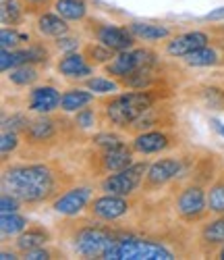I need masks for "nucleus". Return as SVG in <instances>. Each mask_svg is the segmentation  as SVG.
<instances>
[{"instance_id":"nucleus-1","label":"nucleus","mask_w":224,"mask_h":260,"mask_svg":"<svg viewBox=\"0 0 224 260\" xmlns=\"http://www.w3.org/2000/svg\"><path fill=\"white\" fill-rule=\"evenodd\" d=\"M77 177L66 171L58 158L25 160L19 165H3V187L15 193L27 206H40L56 200L62 191L73 187Z\"/></svg>"},{"instance_id":"nucleus-2","label":"nucleus","mask_w":224,"mask_h":260,"mask_svg":"<svg viewBox=\"0 0 224 260\" xmlns=\"http://www.w3.org/2000/svg\"><path fill=\"white\" fill-rule=\"evenodd\" d=\"M64 115L50 113V115H38L35 119H31L25 134L21 136L23 150L19 152V156L23 160L48 158L60 146L77 142L83 129H79L75 119H69Z\"/></svg>"},{"instance_id":"nucleus-3","label":"nucleus","mask_w":224,"mask_h":260,"mask_svg":"<svg viewBox=\"0 0 224 260\" xmlns=\"http://www.w3.org/2000/svg\"><path fill=\"white\" fill-rule=\"evenodd\" d=\"M172 98L170 85H154L145 90H129L123 94H110V98H102L98 104L100 108V123L125 132L129 125L135 123L145 111L156 106L162 100Z\"/></svg>"},{"instance_id":"nucleus-4","label":"nucleus","mask_w":224,"mask_h":260,"mask_svg":"<svg viewBox=\"0 0 224 260\" xmlns=\"http://www.w3.org/2000/svg\"><path fill=\"white\" fill-rule=\"evenodd\" d=\"M58 233L77 256L104 258L106 252L119 242L121 227L119 223H104L94 216H89V219L66 216V221L58 223Z\"/></svg>"},{"instance_id":"nucleus-5","label":"nucleus","mask_w":224,"mask_h":260,"mask_svg":"<svg viewBox=\"0 0 224 260\" xmlns=\"http://www.w3.org/2000/svg\"><path fill=\"white\" fill-rule=\"evenodd\" d=\"M185 252L156 233H139L121 227L119 242L106 252V260H172Z\"/></svg>"},{"instance_id":"nucleus-6","label":"nucleus","mask_w":224,"mask_h":260,"mask_svg":"<svg viewBox=\"0 0 224 260\" xmlns=\"http://www.w3.org/2000/svg\"><path fill=\"white\" fill-rule=\"evenodd\" d=\"M133 156H135V150H133L131 142H123L110 148H89L85 152L83 165L85 171L89 173V177L94 179H102L110 173H117L127 169L129 165H133Z\"/></svg>"},{"instance_id":"nucleus-7","label":"nucleus","mask_w":224,"mask_h":260,"mask_svg":"<svg viewBox=\"0 0 224 260\" xmlns=\"http://www.w3.org/2000/svg\"><path fill=\"white\" fill-rule=\"evenodd\" d=\"M176 193H174V214L176 219L185 225H195L204 223L212 214L208 208V187L197 181H185L176 183Z\"/></svg>"},{"instance_id":"nucleus-8","label":"nucleus","mask_w":224,"mask_h":260,"mask_svg":"<svg viewBox=\"0 0 224 260\" xmlns=\"http://www.w3.org/2000/svg\"><path fill=\"white\" fill-rule=\"evenodd\" d=\"M191 167V158L181 154V156H164L150 162L147 173L143 177L141 183V193H152V191H158L170 183H176L185 177V173Z\"/></svg>"},{"instance_id":"nucleus-9","label":"nucleus","mask_w":224,"mask_h":260,"mask_svg":"<svg viewBox=\"0 0 224 260\" xmlns=\"http://www.w3.org/2000/svg\"><path fill=\"white\" fill-rule=\"evenodd\" d=\"M83 29L96 42H100V44L117 50V52L135 48V44H137V38L127 29V25H115V23H108V21H102L98 17H87L83 21Z\"/></svg>"},{"instance_id":"nucleus-10","label":"nucleus","mask_w":224,"mask_h":260,"mask_svg":"<svg viewBox=\"0 0 224 260\" xmlns=\"http://www.w3.org/2000/svg\"><path fill=\"white\" fill-rule=\"evenodd\" d=\"M156 62H160V54L154 48L143 46V48H129V50L119 52L110 62H106L102 69L106 75L115 77L119 81V79L137 73L139 69L150 67V64H156Z\"/></svg>"},{"instance_id":"nucleus-11","label":"nucleus","mask_w":224,"mask_h":260,"mask_svg":"<svg viewBox=\"0 0 224 260\" xmlns=\"http://www.w3.org/2000/svg\"><path fill=\"white\" fill-rule=\"evenodd\" d=\"M147 167H150L147 160L133 162L123 171L102 177L98 187L106 193H117V196H135L137 191H141V183L147 173Z\"/></svg>"},{"instance_id":"nucleus-12","label":"nucleus","mask_w":224,"mask_h":260,"mask_svg":"<svg viewBox=\"0 0 224 260\" xmlns=\"http://www.w3.org/2000/svg\"><path fill=\"white\" fill-rule=\"evenodd\" d=\"M222 31H224V25L212 27V29H191V31L176 34L164 42V54L168 58H185L187 54L212 44L214 38L220 36Z\"/></svg>"},{"instance_id":"nucleus-13","label":"nucleus","mask_w":224,"mask_h":260,"mask_svg":"<svg viewBox=\"0 0 224 260\" xmlns=\"http://www.w3.org/2000/svg\"><path fill=\"white\" fill-rule=\"evenodd\" d=\"M135 208V200L133 196H117V193H102V196H94L89 202L85 214L94 216L104 223H119L121 219Z\"/></svg>"},{"instance_id":"nucleus-14","label":"nucleus","mask_w":224,"mask_h":260,"mask_svg":"<svg viewBox=\"0 0 224 260\" xmlns=\"http://www.w3.org/2000/svg\"><path fill=\"white\" fill-rule=\"evenodd\" d=\"M50 58H52V48L46 46L40 40H33V42H29V44L15 48V50L3 48V52H0V69H3V73H7L15 67H21V64H38V67H46V64L50 62Z\"/></svg>"},{"instance_id":"nucleus-15","label":"nucleus","mask_w":224,"mask_h":260,"mask_svg":"<svg viewBox=\"0 0 224 260\" xmlns=\"http://www.w3.org/2000/svg\"><path fill=\"white\" fill-rule=\"evenodd\" d=\"M135 154L141 156H152V154H160L168 152L181 146V136L172 129H150V132H141L137 136H133L131 142Z\"/></svg>"},{"instance_id":"nucleus-16","label":"nucleus","mask_w":224,"mask_h":260,"mask_svg":"<svg viewBox=\"0 0 224 260\" xmlns=\"http://www.w3.org/2000/svg\"><path fill=\"white\" fill-rule=\"evenodd\" d=\"M176 123H178V117L174 106H170L168 100H162L156 106H152L150 111H145L133 125H129L125 129V134L137 136L141 132H150V129H174Z\"/></svg>"},{"instance_id":"nucleus-17","label":"nucleus","mask_w":224,"mask_h":260,"mask_svg":"<svg viewBox=\"0 0 224 260\" xmlns=\"http://www.w3.org/2000/svg\"><path fill=\"white\" fill-rule=\"evenodd\" d=\"M94 198V187L92 185H79L75 183L66 191H62L56 200H52V210L62 216H79L87 210L89 202Z\"/></svg>"},{"instance_id":"nucleus-18","label":"nucleus","mask_w":224,"mask_h":260,"mask_svg":"<svg viewBox=\"0 0 224 260\" xmlns=\"http://www.w3.org/2000/svg\"><path fill=\"white\" fill-rule=\"evenodd\" d=\"M60 98H62V94L50 83L33 85L29 90V96H27V111H31L35 115L56 113L60 108Z\"/></svg>"},{"instance_id":"nucleus-19","label":"nucleus","mask_w":224,"mask_h":260,"mask_svg":"<svg viewBox=\"0 0 224 260\" xmlns=\"http://www.w3.org/2000/svg\"><path fill=\"white\" fill-rule=\"evenodd\" d=\"M224 246V214H214V219L206 221L197 235V250L204 256L216 254Z\"/></svg>"},{"instance_id":"nucleus-20","label":"nucleus","mask_w":224,"mask_h":260,"mask_svg":"<svg viewBox=\"0 0 224 260\" xmlns=\"http://www.w3.org/2000/svg\"><path fill=\"white\" fill-rule=\"evenodd\" d=\"M92 64L87 62V58L83 56L81 50H73V52H64L60 54V58L56 60V71L64 77V79H75V81H83L87 79V75H94Z\"/></svg>"},{"instance_id":"nucleus-21","label":"nucleus","mask_w":224,"mask_h":260,"mask_svg":"<svg viewBox=\"0 0 224 260\" xmlns=\"http://www.w3.org/2000/svg\"><path fill=\"white\" fill-rule=\"evenodd\" d=\"M50 242H52V231L48 227H44L40 223H29V227L23 233H19L15 237V250L19 252V256H23L25 252L48 246Z\"/></svg>"},{"instance_id":"nucleus-22","label":"nucleus","mask_w":224,"mask_h":260,"mask_svg":"<svg viewBox=\"0 0 224 260\" xmlns=\"http://www.w3.org/2000/svg\"><path fill=\"white\" fill-rule=\"evenodd\" d=\"M222 36H224V31L214 38L212 44L199 48V50H195L191 54H187L183 58V62L187 64V67H191V69H210V67H220V64H224L222 56H220V48H218L220 46L218 42H220Z\"/></svg>"},{"instance_id":"nucleus-23","label":"nucleus","mask_w":224,"mask_h":260,"mask_svg":"<svg viewBox=\"0 0 224 260\" xmlns=\"http://www.w3.org/2000/svg\"><path fill=\"white\" fill-rule=\"evenodd\" d=\"M35 31L42 36V38H60V36H66L71 34V25L69 21L64 17H60L56 11L50 13V11H44L40 15H35Z\"/></svg>"},{"instance_id":"nucleus-24","label":"nucleus","mask_w":224,"mask_h":260,"mask_svg":"<svg viewBox=\"0 0 224 260\" xmlns=\"http://www.w3.org/2000/svg\"><path fill=\"white\" fill-rule=\"evenodd\" d=\"M127 29L137 38V42H147V44L166 42L168 38H172L170 27L158 25V23H147V21H131V23H127Z\"/></svg>"},{"instance_id":"nucleus-25","label":"nucleus","mask_w":224,"mask_h":260,"mask_svg":"<svg viewBox=\"0 0 224 260\" xmlns=\"http://www.w3.org/2000/svg\"><path fill=\"white\" fill-rule=\"evenodd\" d=\"M193 98H197L206 108L224 113V88H218L214 83H197L189 90Z\"/></svg>"},{"instance_id":"nucleus-26","label":"nucleus","mask_w":224,"mask_h":260,"mask_svg":"<svg viewBox=\"0 0 224 260\" xmlns=\"http://www.w3.org/2000/svg\"><path fill=\"white\" fill-rule=\"evenodd\" d=\"M94 104V92L87 90V88H69L62 92L60 98V111L62 113H77L81 108Z\"/></svg>"},{"instance_id":"nucleus-27","label":"nucleus","mask_w":224,"mask_h":260,"mask_svg":"<svg viewBox=\"0 0 224 260\" xmlns=\"http://www.w3.org/2000/svg\"><path fill=\"white\" fill-rule=\"evenodd\" d=\"M52 9L60 17H64L69 23H83L87 19L89 3L87 0H54Z\"/></svg>"},{"instance_id":"nucleus-28","label":"nucleus","mask_w":224,"mask_h":260,"mask_svg":"<svg viewBox=\"0 0 224 260\" xmlns=\"http://www.w3.org/2000/svg\"><path fill=\"white\" fill-rule=\"evenodd\" d=\"M208 208L212 214H224V162H220L214 181L208 185Z\"/></svg>"},{"instance_id":"nucleus-29","label":"nucleus","mask_w":224,"mask_h":260,"mask_svg":"<svg viewBox=\"0 0 224 260\" xmlns=\"http://www.w3.org/2000/svg\"><path fill=\"white\" fill-rule=\"evenodd\" d=\"M81 52H83V56L87 58V62L92 64V67H104L106 62H110L119 54L117 50L100 44V42H87V44L81 46Z\"/></svg>"},{"instance_id":"nucleus-30","label":"nucleus","mask_w":224,"mask_h":260,"mask_svg":"<svg viewBox=\"0 0 224 260\" xmlns=\"http://www.w3.org/2000/svg\"><path fill=\"white\" fill-rule=\"evenodd\" d=\"M29 227V219L21 212H3L0 216V231L3 237H17Z\"/></svg>"},{"instance_id":"nucleus-31","label":"nucleus","mask_w":224,"mask_h":260,"mask_svg":"<svg viewBox=\"0 0 224 260\" xmlns=\"http://www.w3.org/2000/svg\"><path fill=\"white\" fill-rule=\"evenodd\" d=\"M9 81L17 88H33V83H38L40 79V71L38 64H21V67H15L11 71H7Z\"/></svg>"},{"instance_id":"nucleus-32","label":"nucleus","mask_w":224,"mask_h":260,"mask_svg":"<svg viewBox=\"0 0 224 260\" xmlns=\"http://www.w3.org/2000/svg\"><path fill=\"white\" fill-rule=\"evenodd\" d=\"M25 7L21 0H3V9H0V21L5 27H17L23 23L25 19Z\"/></svg>"},{"instance_id":"nucleus-33","label":"nucleus","mask_w":224,"mask_h":260,"mask_svg":"<svg viewBox=\"0 0 224 260\" xmlns=\"http://www.w3.org/2000/svg\"><path fill=\"white\" fill-rule=\"evenodd\" d=\"M83 88L92 90L94 94H115L119 92L123 85L115 79V77H104V75H94L83 79Z\"/></svg>"},{"instance_id":"nucleus-34","label":"nucleus","mask_w":224,"mask_h":260,"mask_svg":"<svg viewBox=\"0 0 224 260\" xmlns=\"http://www.w3.org/2000/svg\"><path fill=\"white\" fill-rule=\"evenodd\" d=\"M29 42H31L29 34L19 31L17 27H3V31H0V46L7 50L21 48L23 44H29Z\"/></svg>"},{"instance_id":"nucleus-35","label":"nucleus","mask_w":224,"mask_h":260,"mask_svg":"<svg viewBox=\"0 0 224 260\" xmlns=\"http://www.w3.org/2000/svg\"><path fill=\"white\" fill-rule=\"evenodd\" d=\"M19 148H21V134L3 129V138H0V154H3V165L9 160L11 154L19 152Z\"/></svg>"},{"instance_id":"nucleus-36","label":"nucleus","mask_w":224,"mask_h":260,"mask_svg":"<svg viewBox=\"0 0 224 260\" xmlns=\"http://www.w3.org/2000/svg\"><path fill=\"white\" fill-rule=\"evenodd\" d=\"M75 123L79 125V129H83V132H87V129H94L98 127V121H100V111H96L94 104H89L85 108H81V111L75 113Z\"/></svg>"},{"instance_id":"nucleus-37","label":"nucleus","mask_w":224,"mask_h":260,"mask_svg":"<svg viewBox=\"0 0 224 260\" xmlns=\"http://www.w3.org/2000/svg\"><path fill=\"white\" fill-rule=\"evenodd\" d=\"M29 123H31V119H29L25 113H13L11 117H5V119H3V129L23 136L25 129L29 127Z\"/></svg>"},{"instance_id":"nucleus-38","label":"nucleus","mask_w":224,"mask_h":260,"mask_svg":"<svg viewBox=\"0 0 224 260\" xmlns=\"http://www.w3.org/2000/svg\"><path fill=\"white\" fill-rule=\"evenodd\" d=\"M62 256L64 254L60 250L50 248V244L42 246V248H35V250H29V252L23 254V258H27V260H50V258H62Z\"/></svg>"},{"instance_id":"nucleus-39","label":"nucleus","mask_w":224,"mask_h":260,"mask_svg":"<svg viewBox=\"0 0 224 260\" xmlns=\"http://www.w3.org/2000/svg\"><path fill=\"white\" fill-rule=\"evenodd\" d=\"M81 46V42L77 36H71V34H66V36H60L54 40V50H58L60 54L64 52H73V50H79Z\"/></svg>"},{"instance_id":"nucleus-40","label":"nucleus","mask_w":224,"mask_h":260,"mask_svg":"<svg viewBox=\"0 0 224 260\" xmlns=\"http://www.w3.org/2000/svg\"><path fill=\"white\" fill-rule=\"evenodd\" d=\"M21 206H23V200L17 198L11 191H3V196H0V212H19Z\"/></svg>"},{"instance_id":"nucleus-41","label":"nucleus","mask_w":224,"mask_h":260,"mask_svg":"<svg viewBox=\"0 0 224 260\" xmlns=\"http://www.w3.org/2000/svg\"><path fill=\"white\" fill-rule=\"evenodd\" d=\"M21 3H23L27 15H40V13H44V11L52 9L54 0H21Z\"/></svg>"},{"instance_id":"nucleus-42","label":"nucleus","mask_w":224,"mask_h":260,"mask_svg":"<svg viewBox=\"0 0 224 260\" xmlns=\"http://www.w3.org/2000/svg\"><path fill=\"white\" fill-rule=\"evenodd\" d=\"M206 21H224V7L214 9L212 13H208L206 15Z\"/></svg>"},{"instance_id":"nucleus-43","label":"nucleus","mask_w":224,"mask_h":260,"mask_svg":"<svg viewBox=\"0 0 224 260\" xmlns=\"http://www.w3.org/2000/svg\"><path fill=\"white\" fill-rule=\"evenodd\" d=\"M210 125H212V129L216 134H220L222 138H224V123L222 121H218V119H210Z\"/></svg>"},{"instance_id":"nucleus-44","label":"nucleus","mask_w":224,"mask_h":260,"mask_svg":"<svg viewBox=\"0 0 224 260\" xmlns=\"http://www.w3.org/2000/svg\"><path fill=\"white\" fill-rule=\"evenodd\" d=\"M17 256H19L17 250H15V252H7V250L0 252V258H3V260H13V258H17Z\"/></svg>"},{"instance_id":"nucleus-45","label":"nucleus","mask_w":224,"mask_h":260,"mask_svg":"<svg viewBox=\"0 0 224 260\" xmlns=\"http://www.w3.org/2000/svg\"><path fill=\"white\" fill-rule=\"evenodd\" d=\"M216 258H220V260H224V246H222V248H220V250L216 252Z\"/></svg>"}]
</instances>
